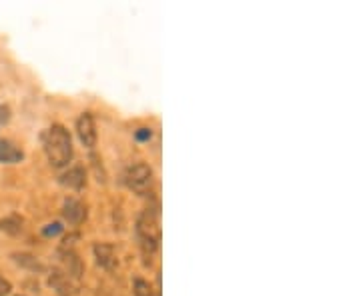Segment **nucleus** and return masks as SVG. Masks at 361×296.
Returning <instances> with one entry per match:
<instances>
[{
	"label": "nucleus",
	"mask_w": 361,
	"mask_h": 296,
	"mask_svg": "<svg viewBox=\"0 0 361 296\" xmlns=\"http://www.w3.org/2000/svg\"><path fill=\"white\" fill-rule=\"evenodd\" d=\"M49 284H51L52 288L59 292L61 296H71L77 292V284L73 283V278L65 274L63 271H54L51 274V278H49Z\"/></svg>",
	"instance_id": "423d86ee"
},
{
	"label": "nucleus",
	"mask_w": 361,
	"mask_h": 296,
	"mask_svg": "<svg viewBox=\"0 0 361 296\" xmlns=\"http://www.w3.org/2000/svg\"><path fill=\"white\" fill-rule=\"evenodd\" d=\"M13 260L18 264V266L28 269V271H32V272L44 271V264H42L37 257H32V255H26V252H14Z\"/></svg>",
	"instance_id": "9b49d317"
},
{
	"label": "nucleus",
	"mask_w": 361,
	"mask_h": 296,
	"mask_svg": "<svg viewBox=\"0 0 361 296\" xmlns=\"http://www.w3.org/2000/svg\"><path fill=\"white\" fill-rule=\"evenodd\" d=\"M135 296H153L151 284L145 281H135Z\"/></svg>",
	"instance_id": "ddd939ff"
},
{
	"label": "nucleus",
	"mask_w": 361,
	"mask_h": 296,
	"mask_svg": "<svg viewBox=\"0 0 361 296\" xmlns=\"http://www.w3.org/2000/svg\"><path fill=\"white\" fill-rule=\"evenodd\" d=\"M94 257L103 269H111L115 264V246L106 245V243L94 245Z\"/></svg>",
	"instance_id": "9d476101"
},
{
	"label": "nucleus",
	"mask_w": 361,
	"mask_h": 296,
	"mask_svg": "<svg viewBox=\"0 0 361 296\" xmlns=\"http://www.w3.org/2000/svg\"><path fill=\"white\" fill-rule=\"evenodd\" d=\"M63 217L68 224H80L87 219V206L77 198H66L65 206H63Z\"/></svg>",
	"instance_id": "39448f33"
},
{
	"label": "nucleus",
	"mask_w": 361,
	"mask_h": 296,
	"mask_svg": "<svg viewBox=\"0 0 361 296\" xmlns=\"http://www.w3.org/2000/svg\"><path fill=\"white\" fill-rule=\"evenodd\" d=\"M23 229H25V220L20 219L18 214H11V217L0 220V231L11 234V236H18L23 232Z\"/></svg>",
	"instance_id": "f8f14e48"
},
{
	"label": "nucleus",
	"mask_w": 361,
	"mask_h": 296,
	"mask_svg": "<svg viewBox=\"0 0 361 296\" xmlns=\"http://www.w3.org/2000/svg\"><path fill=\"white\" fill-rule=\"evenodd\" d=\"M85 182H87V174H85V168L82 167L71 168L68 172H65L61 176V184H65V186L73 188V191H80L85 186Z\"/></svg>",
	"instance_id": "1a4fd4ad"
},
{
	"label": "nucleus",
	"mask_w": 361,
	"mask_h": 296,
	"mask_svg": "<svg viewBox=\"0 0 361 296\" xmlns=\"http://www.w3.org/2000/svg\"><path fill=\"white\" fill-rule=\"evenodd\" d=\"M8 120H11V106H0V127H4V124H8Z\"/></svg>",
	"instance_id": "4468645a"
},
{
	"label": "nucleus",
	"mask_w": 361,
	"mask_h": 296,
	"mask_svg": "<svg viewBox=\"0 0 361 296\" xmlns=\"http://www.w3.org/2000/svg\"><path fill=\"white\" fill-rule=\"evenodd\" d=\"M125 182L133 193L145 194L151 186H153V168L145 162L133 165L125 174Z\"/></svg>",
	"instance_id": "7ed1b4c3"
},
{
	"label": "nucleus",
	"mask_w": 361,
	"mask_h": 296,
	"mask_svg": "<svg viewBox=\"0 0 361 296\" xmlns=\"http://www.w3.org/2000/svg\"><path fill=\"white\" fill-rule=\"evenodd\" d=\"M59 257H61V264H63V269H65V274H68L71 278H78L80 274H82V262H80V258L75 255V252H71V250H66L63 248L61 252H59Z\"/></svg>",
	"instance_id": "6e6552de"
},
{
	"label": "nucleus",
	"mask_w": 361,
	"mask_h": 296,
	"mask_svg": "<svg viewBox=\"0 0 361 296\" xmlns=\"http://www.w3.org/2000/svg\"><path fill=\"white\" fill-rule=\"evenodd\" d=\"M137 234H139L145 255L151 257L161 245V222H159V212L155 208L142 210L141 217L137 220Z\"/></svg>",
	"instance_id": "f03ea898"
},
{
	"label": "nucleus",
	"mask_w": 361,
	"mask_h": 296,
	"mask_svg": "<svg viewBox=\"0 0 361 296\" xmlns=\"http://www.w3.org/2000/svg\"><path fill=\"white\" fill-rule=\"evenodd\" d=\"M11 290H13V284L8 283V281H4V278L0 276V296L11 295Z\"/></svg>",
	"instance_id": "dca6fc26"
},
{
	"label": "nucleus",
	"mask_w": 361,
	"mask_h": 296,
	"mask_svg": "<svg viewBox=\"0 0 361 296\" xmlns=\"http://www.w3.org/2000/svg\"><path fill=\"white\" fill-rule=\"evenodd\" d=\"M25 158V153L14 142L0 139V165H16Z\"/></svg>",
	"instance_id": "0eeeda50"
},
{
	"label": "nucleus",
	"mask_w": 361,
	"mask_h": 296,
	"mask_svg": "<svg viewBox=\"0 0 361 296\" xmlns=\"http://www.w3.org/2000/svg\"><path fill=\"white\" fill-rule=\"evenodd\" d=\"M47 158L54 168H63L73 158V141L63 124H52L42 136Z\"/></svg>",
	"instance_id": "f257e3e1"
},
{
	"label": "nucleus",
	"mask_w": 361,
	"mask_h": 296,
	"mask_svg": "<svg viewBox=\"0 0 361 296\" xmlns=\"http://www.w3.org/2000/svg\"><path fill=\"white\" fill-rule=\"evenodd\" d=\"M77 132L80 142L87 148H92L97 144V124H94V118H92L90 112H82V115L78 116Z\"/></svg>",
	"instance_id": "20e7f679"
},
{
	"label": "nucleus",
	"mask_w": 361,
	"mask_h": 296,
	"mask_svg": "<svg viewBox=\"0 0 361 296\" xmlns=\"http://www.w3.org/2000/svg\"><path fill=\"white\" fill-rule=\"evenodd\" d=\"M61 231H63V226H61L59 222H54V224H49V226L44 229V236H56Z\"/></svg>",
	"instance_id": "2eb2a0df"
}]
</instances>
